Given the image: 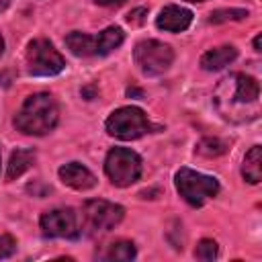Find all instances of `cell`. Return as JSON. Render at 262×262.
<instances>
[{
	"mask_svg": "<svg viewBox=\"0 0 262 262\" xmlns=\"http://www.w3.org/2000/svg\"><path fill=\"white\" fill-rule=\"evenodd\" d=\"M242 174L252 184H258L260 182V178H262V149H260V145H254L246 154L244 166H242Z\"/></svg>",
	"mask_w": 262,
	"mask_h": 262,
	"instance_id": "5bb4252c",
	"label": "cell"
},
{
	"mask_svg": "<svg viewBox=\"0 0 262 262\" xmlns=\"http://www.w3.org/2000/svg\"><path fill=\"white\" fill-rule=\"evenodd\" d=\"M194 256L199 260H215L217 258V244L213 239H201L196 250H194Z\"/></svg>",
	"mask_w": 262,
	"mask_h": 262,
	"instance_id": "ffe728a7",
	"label": "cell"
},
{
	"mask_svg": "<svg viewBox=\"0 0 262 262\" xmlns=\"http://www.w3.org/2000/svg\"><path fill=\"white\" fill-rule=\"evenodd\" d=\"M57 115L59 113L55 98L51 94L37 92L23 102L20 111L14 117V125L27 135H45L55 127Z\"/></svg>",
	"mask_w": 262,
	"mask_h": 262,
	"instance_id": "6da1fadb",
	"label": "cell"
},
{
	"mask_svg": "<svg viewBox=\"0 0 262 262\" xmlns=\"http://www.w3.org/2000/svg\"><path fill=\"white\" fill-rule=\"evenodd\" d=\"M235 94L233 98L242 104L246 102H256L258 100V94H260V86L258 82L252 78V76H246V74H237L235 76Z\"/></svg>",
	"mask_w": 262,
	"mask_h": 262,
	"instance_id": "4fadbf2b",
	"label": "cell"
},
{
	"mask_svg": "<svg viewBox=\"0 0 262 262\" xmlns=\"http://www.w3.org/2000/svg\"><path fill=\"white\" fill-rule=\"evenodd\" d=\"M104 260H133L135 258V246L131 242H115L108 246V250L102 254Z\"/></svg>",
	"mask_w": 262,
	"mask_h": 262,
	"instance_id": "e0dca14e",
	"label": "cell"
},
{
	"mask_svg": "<svg viewBox=\"0 0 262 262\" xmlns=\"http://www.w3.org/2000/svg\"><path fill=\"white\" fill-rule=\"evenodd\" d=\"M143 14H147V10H145V8H137V10L129 12L127 20H129L131 25H139V23H143Z\"/></svg>",
	"mask_w": 262,
	"mask_h": 262,
	"instance_id": "7402d4cb",
	"label": "cell"
},
{
	"mask_svg": "<svg viewBox=\"0 0 262 262\" xmlns=\"http://www.w3.org/2000/svg\"><path fill=\"white\" fill-rule=\"evenodd\" d=\"M98 4H102V6H121L125 0H96Z\"/></svg>",
	"mask_w": 262,
	"mask_h": 262,
	"instance_id": "603a6c76",
	"label": "cell"
},
{
	"mask_svg": "<svg viewBox=\"0 0 262 262\" xmlns=\"http://www.w3.org/2000/svg\"><path fill=\"white\" fill-rule=\"evenodd\" d=\"M96 43H98V55H106L123 43V31L119 27H108L100 35H96Z\"/></svg>",
	"mask_w": 262,
	"mask_h": 262,
	"instance_id": "2e32d148",
	"label": "cell"
},
{
	"mask_svg": "<svg viewBox=\"0 0 262 262\" xmlns=\"http://www.w3.org/2000/svg\"><path fill=\"white\" fill-rule=\"evenodd\" d=\"M41 229L49 237L78 235V219L72 209H53L41 215Z\"/></svg>",
	"mask_w": 262,
	"mask_h": 262,
	"instance_id": "ba28073f",
	"label": "cell"
},
{
	"mask_svg": "<svg viewBox=\"0 0 262 262\" xmlns=\"http://www.w3.org/2000/svg\"><path fill=\"white\" fill-rule=\"evenodd\" d=\"M133 57L145 76H158V74H164L172 66L174 51L170 49V45H166L162 41L145 39L135 45Z\"/></svg>",
	"mask_w": 262,
	"mask_h": 262,
	"instance_id": "277c9868",
	"label": "cell"
},
{
	"mask_svg": "<svg viewBox=\"0 0 262 262\" xmlns=\"http://www.w3.org/2000/svg\"><path fill=\"white\" fill-rule=\"evenodd\" d=\"M235 57H237V49H235L233 45H221V47L209 49V51L201 57V66H203V70H207V72H215V70L225 68L227 63H231Z\"/></svg>",
	"mask_w": 262,
	"mask_h": 262,
	"instance_id": "8fae6325",
	"label": "cell"
},
{
	"mask_svg": "<svg viewBox=\"0 0 262 262\" xmlns=\"http://www.w3.org/2000/svg\"><path fill=\"white\" fill-rule=\"evenodd\" d=\"M190 23H192V12L182 8V6H176V4L166 6L156 18V25L164 31H170V33L184 31V29H188Z\"/></svg>",
	"mask_w": 262,
	"mask_h": 262,
	"instance_id": "30bf717a",
	"label": "cell"
},
{
	"mask_svg": "<svg viewBox=\"0 0 262 262\" xmlns=\"http://www.w3.org/2000/svg\"><path fill=\"white\" fill-rule=\"evenodd\" d=\"M66 61L47 39H35L27 49V70L31 76H55Z\"/></svg>",
	"mask_w": 262,
	"mask_h": 262,
	"instance_id": "8992f818",
	"label": "cell"
},
{
	"mask_svg": "<svg viewBox=\"0 0 262 262\" xmlns=\"http://www.w3.org/2000/svg\"><path fill=\"white\" fill-rule=\"evenodd\" d=\"M125 215V209L121 205L94 199L84 205V219L90 231H108L113 229Z\"/></svg>",
	"mask_w": 262,
	"mask_h": 262,
	"instance_id": "52a82bcc",
	"label": "cell"
},
{
	"mask_svg": "<svg viewBox=\"0 0 262 262\" xmlns=\"http://www.w3.org/2000/svg\"><path fill=\"white\" fill-rule=\"evenodd\" d=\"M176 188L188 205L201 207L205 201L219 192V182L213 176L199 174L190 168H180L176 172Z\"/></svg>",
	"mask_w": 262,
	"mask_h": 262,
	"instance_id": "7a4b0ae2",
	"label": "cell"
},
{
	"mask_svg": "<svg viewBox=\"0 0 262 262\" xmlns=\"http://www.w3.org/2000/svg\"><path fill=\"white\" fill-rule=\"evenodd\" d=\"M254 47H256V51H260V35L254 39Z\"/></svg>",
	"mask_w": 262,
	"mask_h": 262,
	"instance_id": "d4e9b609",
	"label": "cell"
},
{
	"mask_svg": "<svg viewBox=\"0 0 262 262\" xmlns=\"http://www.w3.org/2000/svg\"><path fill=\"white\" fill-rule=\"evenodd\" d=\"M188 2H203V0H188Z\"/></svg>",
	"mask_w": 262,
	"mask_h": 262,
	"instance_id": "4316f807",
	"label": "cell"
},
{
	"mask_svg": "<svg viewBox=\"0 0 262 262\" xmlns=\"http://www.w3.org/2000/svg\"><path fill=\"white\" fill-rule=\"evenodd\" d=\"M106 131L119 139H137L149 131V123L141 108L123 106L106 119Z\"/></svg>",
	"mask_w": 262,
	"mask_h": 262,
	"instance_id": "5b68a950",
	"label": "cell"
},
{
	"mask_svg": "<svg viewBox=\"0 0 262 262\" xmlns=\"http://www.w3.org/2000/svg\"><path fill=\"white\" fill-rule=\"evenodd\" d=\"M225 149H227L225 141H221V139H217V137H205V139H201L199 145H196V154H201V156H205V158L221 156V154H225Z\"/></svg>",
	"mask_w": 262,
	"mask_h": 262,
	"instance_id": "ac0fdd59",
	"label": "cell"
},
{
	"mask_svg": "<svg viewBox=\"0 0 262 262\" xmlns=\"http://www.w3.org/2000/svg\"><path fill=\"white\" fill-rule=\"evenodd\" d=\"M66 45L72 49L74 55H98V43H96V37L94 35H86V33H70L66 37Z\"/></svg>",
	"mask_w": 262,
	"mask_h": 262,
	"instance_id": "7c38bea8",
	"label": "cell"
},
{
	"mask_svg": "<svg viewBox=\"0 0 262 262\" xmlns=\"http://www.w3.org/2000/svg\"><path fill=\"white\" fill-rule=\"evenodd\" d=\"M14 250H16V242H14V237H12V235H6V233L0 235V260L12 256Z\"/></svg>",
	"mask_w": 262,
	"mask_h": 262,
	"instance_id": "44dd1931",
	"label": "cell"
},
{
	"mask_svg": "<svg viewBox=\"0 0 262 262\" xmlns=\"http://www.w3.org/2000/svg\"><path fill=\"white\" fill-rule=\"evenodd\" d=\"M104 172L115 186H129L141 174V158L127 147H113L104 160Z\"/></svg>",
	"mask_w": 262,
	"mask_h": 262,
	"instance_id": "3957f363",
	"label": "cell"
},
{
	"mask_svg": "<svg viewBox=\"0 0 262 262\" xmlns=\"http://www.w3.org/2000/svg\"><path fill=\"white\" fill-rule=\"evenodd\" d=\"M2 51H4V39H2V35H0V55H2Z\"/></svg>",
	"mask_w": 262,
	"mask_h": 262,
	"instance_id": "484cf974",
	"label": "cell"
},
{
	"mask_svg": "<svg viewBox=\"0 0 262 262\" xmlns=\"http://www.w3.org/2000/svg\"><path fill=\"white\" fill-rule=\"evenodd\" d=\"M8 4H10V0H0V12H2V10H4Z\"/></svg>",
	"mask_w": 262,
	"mask_h": 262,
	"instance_id": "cb8c5ba5",
	"label": "cell"
},
{
	"mask_svg": "<svg viewBox=\"0 0 262 262\" xmlns=\"http://www.w3.org/2000/svg\"><path fill=\"white\" fill-rule=\"evenodd\" d=\"M33 162H35V151L33 149H16V151H12L10 162H8V170H6V178L8 180L18 178L23 172H27L31 168Z\"/></svg>",
	"mask_w": 262,
	"mask_h": 262,
	"instance_id": "9a60e30c",
	"label": "cell"
},
{
	"mask_svg": "<svg viewBox=\"0 0 262 262\" xmlns=\"http://www.w3.org/2000/svg\"><path fill=\"white\" fill-rule=\"evenodd\" d=\"M248 16V10H244V8H225V10H215V12H211V16H209V23H225V20H242V18H246Z\"/></svg>",
	"mask_w": 262,
	"mask_h": 262,
	"instance_id": "d6986e66",
	"label": "cell"
},
{
	"mask_svg": "<svg viewBox=\"0 0 262 262\" xmlns=\"http://www.w3.org/2000/svg\"><path fill=\"white\" fill-rule=\"evenodd\" d=\"M59 178L63 184L76 188V190H88L96 184V176L82 164L78 162H70L66 166L59 168Z\"/></svg>",
	"mask_w": 262,
	"mask_h": 262,
	"instance_id": "9c48e42d",
	"label": "cell"
}]
</instances>
